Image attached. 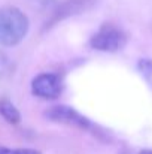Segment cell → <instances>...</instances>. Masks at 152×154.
<instances>
[{"mask_svg":"<svg viewBox=\"0 0 152 154\" xmlns=\"http://www.w3.org/2000/svg\"><path fill=\"white\" fill-rule=\"evenodd\" d=\"M28 32L27 15L13 6L0 9V44L4 47L18 45Z\"/></svg>","mask_w":152,"mask_h":154,"instance_id":"cell-1","label":"cell"},{"mask_svg":"<svg viewBox=\"0 0 152 154\" xmlns=\"http://www.w3.org/2000/svg\"><path fill=\"white\" fill-rule=\"evenodd\" d=\"M127 42L125 33L116 27L115 24H103L99 32L91 38L90 47L93 50L103 52H116L119 51Z\"/></svg>","mask_w":152,"mask_h":154,"instance_id":"cell-2","label":"cell"},{"mask_svg":"<svg viewBox=\"0 0 152 154\" xmlns=\"http://www.w3.org/2000/svg\"><path fill=\"white\" fill-rule=\"evenodd\" d=\"M45 115L51 121H55V123H60V124L73 126V127H78V129H82V130L91 129L90 120L87 117H84L81 112H78L75 108L67 106V105H54L49 109H46Z\"/></svg>","mask_w":152,"mask_h":154,"instance_id":"cell-3","label":"cell"},{"mask_svg":"<svg viewBox=\"0 0 152 154\" xmlns=\"http://www.w3.org/2000/svg\"><path fill=\"white\" fill-rule=\"evenodd\" d=\"M96 2L97 0H64L63 3H60L54 9L52 15L45 24V29H51V27L57 26L58 23H61L73 15H79V14L91 9Z\"/></svg>","mask_w":152,"mask_h":154,"instance_id":"cell-4","label":"cell"},{"mask_svg":"<svg viewBox=\"0 0 152 154\" xmlns=\"http://www.w3.org/2000/svg\"><path fill=\"white\" fill-rule=\"evenodd\" d=\"M31 91L34 96L46 100H54L60 97L63 91V84L55 73H40L31 81Z\"/></svg>","mask_w":152,"mask_h":154,"instance_id":"cell-5","label":"cell"},{"mask_svg":"<svg viewBox=\"0 0 152 154\" xmlns=\"http://www.w3.org/2000/svg\"><path fill=\"white\" fill-rule=\"evenodd\" d=\"M0 115L10 124H18L21 121V114L16 106L6 97L0 99Z\"/></svg>","mask_w":152,"mask_h":154,"instance_id":"cell-6","label":"cell"},{"mask_svg":"<svg viewBox=\"0 0 152 154\" xmlns=\"http://www.w3.org/2000/svg\"><path fill=\"white\" fill-rule=\"evenodd\" d=\"M140 73L143 75V78L146 79V82L152 87V60L149 58H142L139 60V64H137Z\"/></svg>","mask_w":152,"mask_h":154,"instance_id":"cell-7","label":"cell"},{"mask_svg":"<svg viewBox=\"0 0 152 154\" xmlns=\"http://www.w3.org/2000/svg\"><path fill=\"white\" fill-rule=\"evenodd\" d=\"M13 72V64L12 61L6 57V54L0 52V79L10 76Z\"/></svg>","mask_w":152,"mask_h":154,"instance_id":"cell-8","label":"cell"},{"mask_svg":"<svg viewBox=\"0 0 152 154\" xmlns=\"http://www.w3.org/2000/svg\"><path fill=\"white\" fill-rule=\"evenodd\" d=\"M0 154H40V151L31 150V148H7V147H0Z\"/></svg>","mask_w":152,"mask_h":154,"instance_id":"cell-9","label":"cell"},{"mask_svg":"<svg viewBox=\"0 0 152 154\" xmlns=\"http://www.w3.org/2000/svg\"><path fill=\"white\" fill-rule=\"evenodd\" d=\"M140 154H152V150H143L140 151Z\"/></svg>","mask_w":152,"mask_h":154,"instance_id":"cell-10","label":"cell"}]
</instances>
